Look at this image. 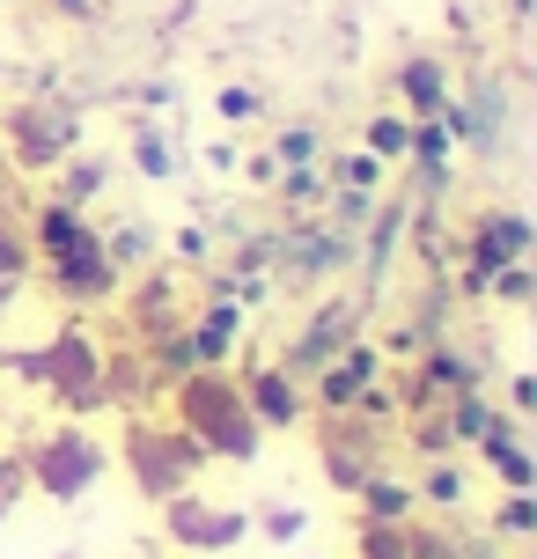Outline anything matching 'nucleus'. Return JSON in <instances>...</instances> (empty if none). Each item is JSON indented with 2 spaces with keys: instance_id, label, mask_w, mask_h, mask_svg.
<instances>
[{
  "instance_id": "obj_1",
  "label": "nucleus",
  "mask_w": 537,
  "mask_h": 559,
  "mask_svg": "<svg viewBox=\"0 0 537 559\" xmlns=\"http://www.w3.org/2000/svg\"><path fill=\"white\" fill-rule=\"evenodd\" d=\"M37 251H45V265H52L59 295H82V302H96V295H111V265H104V236L82 222V206H45L37 214Z\"/></svg>"
},
{
  "instance_id": "obj_2",
  "label": "nucleus",
  "mask_w": 537,
  "mask_h": 559,
  "mask_svg": "<svg viewBox=\"0 0 537 559\" xmlns=\"http://www.w3.org/2000/svg\"><path fill=\"white\" fill-rule=\"evenodd\" d=\"M177 413H184V435H206L222 456H251V449H258L251 405H243V391H236L228 376H184Z\"/></svg>"
},
{
  "instance_id": "obj_3",
  "label": "nucleus",
  "mask_w": 537,
  "mask_h": 559,
  "mask_svg": "<svg viewBox=\"0 0 537 559\" xmlns=\"http://www.w3.org/2000/svg\"><path fill=\"white\" fill-rule=\"evenodd\" d=\"M74 133H82V118L67 111V104H23V111L8 118V147H15V163H29V169L67 163V155H74Z\"/></svg>"
},
{
  "instance_id": "obj_4",
  "label": "nucleus",
  "mask_w": 537,
  "mask_h": 559,
  "mask_svg": "<svg viewBox=\"0 0 537 559\" xmlns=\"http://www.w3.org/2000/svg\"><path fill=\"white\" fill-rule=\"evenodd\" d=\"M523 251H530V222H523V214H479L472 251H464V287L486 295V280L501 273V265H515Z\"/></svg>"
},
{
  "instance_id": "obj_5",
  "label": "nucleus",
  "mask_w": 537,
  "mask_h": 559,
  "mask_svg": "<svg viewBox=\"0 0 537 559\" xmlns=\"http://www.w3.org/2000/svg\"><path fill=\"white\" fill-rule=\"evenodd\" d=\"M354 332H361V302H354V295L324 302L310 324H302V338H295V354H287V376H317V368L332 361L339 346H354Z\"/></svg>"
},
{
  "instance_id": "obj_6",
  "label": "nucleus",
  "mask_w": 537,
  "mask_h": 559,
  "mask_svg": "<svg viewBox=\"0 0 537 559\" xmlns=\"http://www.w3.org/2000/svg\"><path fill=\"white\" fill-rule=\"evenodd\" d=\"M354 251H361V236H354V228H302V236H287V243H281L287 280H295V287H310V280L339 273Z\"/></svg>"
},
{
  "instance_id": "obj_7",
  "label": "nucleus",
  "mask_w": 537,
  "mask_h": 559,
  "mask_svg": "<svg viewBox=\"0 0 537 559\" xmlns=\"http://www.w3.org/2000/svg\"><path fill=\"white\" fill-rule=\"evenodd\" d=\"M96 472H104V449L88 442V435H59V442L37 456V478H45V493H59V501H74Z\"/></svg>"
},
{
  "instance_id": "obj_8",
  "label": "nucleus",
  "mask_w": 537,
  "mask_h": 559,
  "mask_svg": "<svg viewBox=\"0 0 537 559\" xmlns=\"http://www.w3.org/2000/svg\"><path fill=\"white\" fill-rule=\"evenodd\" d=\"M368 383H375V346H361V338H354V346H339L332 361L317 368V397H324L332 413H346Z\"/></svg>"
},
{
  "instance_id": "obj_9",
  "label": "nucleus",
  "mask_w": 537,
  "mask_h": 559,
  "mask_svg": "<svg viewBox=\"0 0 537 559\" xmlns=\"http://www.w3.org/2000/svg\"><path fill=\"white\" fill-rule=\"evenodd\" d=\"M243 405H251L265 427H287V419L302 413V397H295V376H287V368H258V376H243Z\"/></svg>"
},
{
  "instance_id": "obj_10",
  "label": "nucleus",
  "mask_w": 537,
  "mask_h": 559,
  "mask_svg": "<svg viewBox=\"0 0 537 559\" xmlns=\"http://www.w3.org/2000/svg\"><path fill=\"white\" fill-rule=\"evenodd\" d=\"M397 96H405V111H413V118H442V104H450V74H442V59H405V67H397Z\"/></svg>"
},
{
  "instance_id": "obj_11",
  "label": "nucleus",
  "mask_w": 537,
  "mask_h": 559,
  "mask_svg": "<svg viewBox=\"0 0 537 559\" xmlns=\"http://www.w3.org/2000/svg\"><path fill=\"white\" fill-rule=\"evenodd\" d=\"M133 163L141 177H177V147L163 140V126H133Z\"/></svg>"
},
{
  "instance_id": "obj_12",
  "label": "nucleus",
  "mask_w": 537,
  "mask_h": 559,
  "mask_svg": "<svg viewBox=\"0 0 537 559\" xmlns=\"http://www.w3.org/2000/svg\"><path fill=\"white\" fill-rule=\"evenodd\" d=\"M177 531L199 537V545H228V537H243V515H199V508H177Z\"/></svg>"
},
{
  "instance_id": "obj_13",
  "label": "nucleus",
  "mask_w": 537,
  "mask_h": 559,
  "mask_svg": "<svg viewBox=\"0 0 537 559\" xmlns=\"http://www.w3.org/2000/svg\"><path fill=\"white\" fill-rule=\"evenodd\" d=\"M147 243H155V236H147L141 222L111 228V236H104V265H111V273H126V265H141V258H147Z\"/></svg>"
},
{
  "instance_id": "obj_14",
  "label": "nucleus",
  "mask_w": 537,
  "mask_h": 559,
  "mask_svg": "<svg viewBox=\"0 0 537 559\" xmlns=\"http://www.w3.org/2000/svg\"><path fill=\"white\" fill-rule=\"evenodd\" d=\"M332 185H339V192H375V185H383V163H375V155H339V169H332Z\"/></svg>"
},
{
  "instance_id": "obj_15",
  "label": "nucleus",
  "mask_w": 537,
  "mask_h": 559,
  "mask_svg": "<svg viewBox=\"0 0 537 559\" xmlns=\"http://www.w3.org/2000/svg\"><path fill=\"white\" fill-rule=\"evenodd\" d=\"M273 163L281 169H310L317 163V126H287V133L273 140Z\"/></svg>"
},
{
  "instance_id": "obj_16",
  "label": "nucleus",
  "mask_w": 537,
  "mask_h": 559,
  "mask_svg": "<svg viewBox=\"0 0 537 559\" xmlns=\"http://www.w3.org/2000/svg\"><path fill=\"white\" fill-rule=\"evenodd\" d=\"M405 133H413L405 118H368V155H375V163H391V155H405Z\"/></svg>"
},
{
  "instance_id": "obj_17",
  "label": "nucleus",
  "mask_w": 537,
  "mask_h": 559,
  "mask_svg": "<svg viewBox=\"0 0 537 559\" xmlns=\"http://www.w3.org/2000/svg\"><path fill=\"white\" fill-rule=\"evenodd\" d=\"M273 185H281V199H287V206H317V199L332 192V185H324L317 169H287V177H273Z\"/></svg>"
},
{
  "instance_id": "obj_18",
  "label": "nucleus",
  "mask_w": 537,
  "mask_h": 559,
  "mask_svg": "<svg viewBox=\"0 0 537 559\" xmlns=\"http://www.w3.org/2000/svg\"><path fill=\"white\" fill-rule=\"evenodd\" d=\"M361 493H368V508H375V515H383V523H391V515H405V508H413V493H405V486H391V478H361Z\"/></svg>"
},
{
  "instance_id": "obj_19",
  "label": "nucleus",
  "mask_w": 537,
  "mask_h": 559,
  "mask_svg": "<svg viewBox=\"0 0 537 559\" xmlns=\"http://www.w3.org/2000/svg\"><path fill=\"white\" fill-rule=\"evenodd\" d=\"M96 185H104V163H74V169H67V185H59V206H82Z\"/></svg>"
},
{
  "instance_id": "obj_20",
  "label": "nucleus",
  "mask_w": 537,
  "mask_h": 559,
  "mask_svg": "<svg viewBox=\"0 0 537 559\" xmlns=\"http://www.w3.org/2000/svg\"><path fill=\"white\" fill-rule=\"evenodd\" d=\"M222 118H228V126L258 118V88H222Z\"/></svg>"
},
{
  "instance_id": "obj_21",
  "label": "nucleus",
  "mask_w": 537,
  "mask_h": 559,
  "mask_svg": "<svg viewBox=\"0 0 537 559\" xmlns=\"http://www.w3.org/2000/svg\"><path fill=\"white\" fill-rule=\"evenodd\" d=\"M530 523H537V508H530V493H515V501L501 508V531H509V537H523V531H530Z\"/></svg>"
},
{
  "instance_id": "obj_22",
  "label": "nucleus",
  "mask_w": 537,
  "mask_h": 559,
  "mask_svg": "<svg viewBox=\"0 0 537 559\" xmlns=\"http://www.w3.org/2000/svg\"><path fill=\"white\" fill-rule=\"evenodd\" d=\"M427 493H434V501H456V493H464V478H456V472H434V478H427Z\"/></svg>"
},
{
  "instance_id": "obj_23",
  "label": "nucleus",
  "mask_w": 537,
  "mask_h": 559,
  "mask_svg": "<svg viewBox=\"0 0 537 559\" xmlns=\"http://www.w3.org/2000/svg\"><path fill=\"white\" fill-rule=\"evenodd\" d=\"M59 8H67V15H74V23H82V15H88V0H59Z\"/></svg>"
},
{
  "instance_id": "obj_24",
  "label": "nucleus",
  "mask_w": 537,
  "mask_h": 559,
  "mask_svg": "<svg viewBox=\"0 0 537 559\" xmlns=\"http://www.w3.org/2000/svg\"><path fill=\"white\" fill-rule=\"evenodd\" d=\"M0 515H8V501H0Z\"/></svg>"
}]
</instances>
